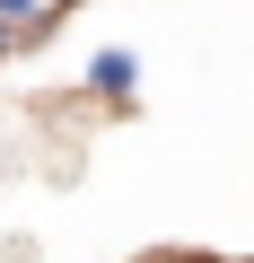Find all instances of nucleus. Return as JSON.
<instances>
[{
  "label": "nucleus",
  "mask_w": 254,
  "mask_h": 263,
  "mask_svg": "<svg viewBox=\"0 0 254 263\" xmlns=\"http://www.w3.org/2000/svg\"><path fill=\"white\" fill-rule=\"evenodd\" d=\"M0 53H9V18H0Z\"/></svg>",
  "instance_id": "nucleus-1"
}]
</instances>
